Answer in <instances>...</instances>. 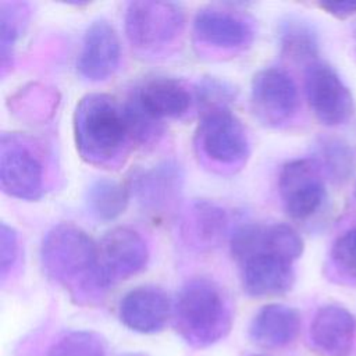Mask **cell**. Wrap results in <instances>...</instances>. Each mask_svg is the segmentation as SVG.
Instances as JSON below:
<instances>
[{"instance_id":"cell-3","label":"cell","mask_w":356,"mask_h":356,"mask_svg":"<svg viewBox=\"0 0 356 356\" xmlns=\"http://www.w3.org/2000/svg\"><path fill=\"white\" fill-rule=\"evenodd\" d=\"M174 324L181 338L193 348L221 341L232 325V307L222 288L209 278L189 280L172 305Z\"/></svg>"},{"instance_id":"cell-8","label":"cell","mask_w":356,"mask_h":356,"mask_svg":"<svg viewBox=\"0 0 356 356\" xmlns=\"http://www.w3.org/2000/svg\"><path fill=\"white\" fill-rule=\"evenodd\" d=\"M278 191L284 209L293 220L314 216L325 200L323 170L314 159H295L282 165Z\"/></svg>"},{"instance_id":"cell-20","label":"cell","mask_w":356,"mask_h":356,"mask_svg":"<svg viewBox=\"0 0 356 356\" xmlns=\"http://www.w3.org/2000/svg\"><path fill=\"white\" fill-rule=\"evenodd\" d=\"M184 222L189 241L207 249L217 246L228 228L225 210L207 200H195L189 206Z\"/></svg>"},{"instance_id":"cell-10","label":"cell","mask_w":356,"mask_h":356,"mask_svg":"<svg viewBox=\"0 0 356 356\" xmlns=\"http://www.w3.org/2000/svg\"><path fill=\"white\" fill-rule=\"evenodd\" d=\"M197 143L206 157L222 165L242 164L250 149L246 129L231 110L202 114Z\"/></svg>"},{"instance_id":"cell-24","label":"cell","mask_w":356,"mask_h":356,"mask_svg":"<svg viewBox=\"0 0 356 356\" xmlns=\"http://www.w3.org/2000/svg\"><path fill=\"white\" fill-rule=\"evenodd\" d=\"M26 21V10L22 3H7L3 1L0 6V44H1V72L6 74V70L13 63L14 47L19 39L24 25Z\"/></svg>"},{"instance_id":"cell-22","label":"cell","mask_w":356,"mask_h":356,"mask_svg":"<svg viewBox=\"0 0 356 356\" xmlns=\"http://www.w3.org/2000/svg\"><path fill=\"white\" fill-rule=\"evenodd\" d=\"M129 202V188L110 178L93 181L86 192L90 214L102 221H111L121 216Z\"/></svg>"},{"instance_id":"cell-26","label":"cell","mask_w":356,"mask_h":356,"mask_svg":"<svg viewBox=\"0 0 356 356\" xmlns=\"http://www.w3.org/2000/svg\"><path fill=\"white\" fill-rule=\"evenodd\" d=\"M124 111L132 143L147 145L159 139L163 132L161 121L147 114L132 95L124 103Z\"/></svg>"},{"instance_id":"cell-31","label":"cell","mask_w":356,"mask_h":356,"mask_svg":"<svg viewBox=\"0 0 356 356\" xmlns=\"http://www.w3.org/2000/svg\"><path fill=\"white\" fill-rule=\"evenodd\" d=\"M253 356H261V355H253Z\"/></svg>"},{"instance_id":"cell-28","label":"cell","mask_w":356,"mask_h":356,"mask_svg":"<svg viewBox=\"0 0 356 356\" xmlns=\"http://www.w3.org/2000/svg\"><path fill=\"white\" fill-rule=\"evenodd\" d=\"M331 259L342 273L356 278V228L345 231L335 239Z\"/></svg>"},{"instance_id":"cell-2","label":"cell","mask_w":356,"mask_h":356,"mask_svg":"<svg viewBox=\"0 0 356 356\" xmlns=\"http://www.w3.org/2000/svg\"><path fill=\"white\" fill-rule=\"evenodd\" d=\"M74 136L81 157L99 167L117 164L132 143L124 104L106 93H89L76 104Z\"/></svg>"},{"instance_id":"cell-5","label":"cell","mask_w":356,"mask_h":356,"mask_svg":"<svg viewBox=\"0 0 356 356\" xmlns=\"http://www.w3.org/2000/svg\"><path fill=\"white\" fill-rule=\"evenodd\" d=\"M0 184L4 193L21 200L43 195V164L36 150L17 134L1 135Z\"/></svg>"},{"instance_id":"cell-19","label":"cell","mask_w":356,"mask_h":356,"mask_svg":"<svg viewBox=\"0 0 356 356\" xmlns=\"http://www.w3.org/2000/svg\"><path fill=\"white\" fill-rule=\"evenodd\" d=\"M179 182L181 177L175 165L163 164L136 175L132 179L131 188L143 207L156 213L164 210L175 200Z\"/></svg>"},{"instance_id":"cell-27","label":"cell","mask_w":356,"mask_h":356,"mask_svg":"<svg viewBox=\"0 0 356 356\" xmlns=\"http://www.w3.org/2000/svg\"><path fill=\"white\" fill-rule=\"evenodd\" d=\"M235 96L236 92L228 82L213 76L203 78L195 88V100L202 114L217 110H229Z\"/></svg>"},{"instance_id":"cell-6","label":"cell","mask_w":356,"mask_h":356,"mask_svg":"<svg viewBox=\"0 0 356 356\" xmlns=\"http://www.w3.org/2000/svg\"><path fill=\"white\" fill-rule=\"evenodd\" d=\"M147 260L149 249L139 232L128 227L110 229L97 243V271L103 289L136 275Z\"/></svg>"},{"instance_id":"cell-1","label":"cell","mask_w":356,"mask_h":356,"mask_svg":"<svg viewBox=\"0 0 356 356\" xmlns=\"http://www.w3.org/2000/svg\"><path fill=\"white\" fill-rule=\"evenodd\" d=\"M40 261L50 280L79 299L104 292L97 271V243L74 224L61 222L44 235Z\"/></svg>"},{"instance_id":"cell-18","label":"cell","mask_w":356,"mask_h":356,"mask_svg":"<svg viewBox=\"0 0 356 356\" xmlns=\"http://www.w3.org/2000/svg\"><path fill=\"white\" fill-rule=\"evenodd\" d=\"M132 96L147 114L159 121L178 118L192 104V95L188 88L181 81L167 76L145 81L132 92Z\"/></svg>"},{"instance_id":"cell-29","label":"cell","mask_w":356,"mask_h":356,"mask_svg":"<svg viewBox=\"0 0 356 356\" xmlns=\"http://www.w3.org/2000/svg\"><path fill=\"white\" fill-rule=\"evenodd\" d=\"M18 235L6 222H1L0 229V271L1 277H6V274L10 271V268L15 264L18 259Z\"/></svg>"},{"instance_id":"cell-11","label":"cell","mask_w":356,"mask_h":356,"mask_svg":"<svg viewBox=\"0 0 356 356\" xmlns=\"http://www.w3.org/2000/svg\"><path fill=\"white\" fill-rule=\"evenodd\" d=\"M303 249L302 236L286 224L249 222L238 227L231 235V253L238 264L259 253L274 254L295 263Z\"/></svg>"},{"instance_id":"cell-7","label":"cell","mask_w":356,"mask_h":356,"mask_svg":"<svg viewBox=\"0 0 356 356\" xmlns=\"http://www.w3.org/2000/svg\"><path fill=\"white\" fill-rule=\"evenodd\" d=\"M305 92L314 117L327 127L345 124L355 110L350 89L337 70L324 61L307 65Z\"/></svg>"},{"instance_id":"cell-17","label":"cell","mask_w":356,"mask_h":356,"mask_svg":"<svg viewBox=\"0 0 356 356\" xmlns=\"http://www.w3.org/2000/svg\"><path fill=\"white\" fill-rule=\"evenodd\" d=\"M300 314L296 309L270 303L259 309L249 325V338L257 346L278 349L292 343L300 331Z\"/></svg>"},{"instance_id":"cell-13","label":"cell","mask_w":356,"mask_h":356,"mask_svg":"<svg viewBox=\"0 0 356 356\" xmlns=\"http://www.w3.org/2000/svg\"><path fill=\"white\" fill-rule=\"evenodd\" d=\"M196 38L209 46L222 50H239L253 40L252 24L238 11L209 6L200 8L193 19Z\"/></svg>"},{"instance_id":"cell-14","label":"cell","mask_w":356,"mask_h":356,"mask_svg":"<svg viewBox=\"0 0 356 356\" xmlns=\"http://www.w3.org/2000/svg\"><path fill=\"white\" fill-rule=\"evenodd\" d=\"M309 337L321 356H349L356 342V317L341 305H325L316 312Z\"/></svg>"},{"instance_id":"cell-25","label":"cell","mask_w":356,"mask_h":356,"mask_svg":"<svg viewBox=\"0 0 356 356\" xmlns=\"http://www.w3.org/2000/svg\"><path fill=\"white\" fill-rule=\"evenodd\" d=\"M46 356H106V341L93 331H71L58 338Z\"/></svg>"},{"instance_id":"cell-4","label":"cell","mask_w":356,"mask_h":356,"mask_svg":"<svg viewBox=\"0 0 356 356\" xmlns=\"http://www.w3.org/2000/svg\"><path fill=\"white\" fill-rule=\"evenodd\" d=\"M185 25V13L177 3L132 1L124 15L125 35L140 50L161 49L174 42Z\"/></svg>"},{"instance_id":"cell-12","label":"cell","mask_w":356,"mask_h":356,"mask_svg":"<svg viewBox=\"0 0 356 356\" xmlns=\"http://www.w3.org/2000/svg\"><path fill=\"white\" fill-rule=\"evenodd\" d=\"M121 43L114 26L106 19L93 21L82 40L76 68L82 78L90 82L108 79L118 70Z\"/></svg>"},{"instance_id":"cell-30","label":"cell","mask_w":356,"mask_h":356,"mask_svg":"<svg viewBox=\"0 0 356 356\" xmlns=\"http://www.w3.org/2000/svg\"><path fill=\"white\" fill-rule=\"evenodd\" d=\"M318 7L323 8L327 14H330L338 19H346L356 14V0L320 1Z\"/></svg>"},{"instance_id":"cell-15","label":"cell","mask_w":356,"mask_h":356,"mask_svg":"<svg viewBox=\"0 0 356 356\" xmlns=\"http://www.w3.org/2000/svg\"><path fill=\"white\" fill-rule=\"evenodd\" d=\"M172 305L167 293L154 285H143L127 292L118 305L121 323L140 334H154L164 328Z\"/></svg>"},{"instance_id":"cell-9","label":"cell","mask_w":356,"mask_h":356,"mask_svg":"<svg viewBox=\"0 0 356 356\" xmlns=\"http://www.w3.org/2000/svg\"><path fill=\"white\" fill-rule=\"evenodd\" d=\"M250 104L256 118L264 125H284L298 111V86L285 70L280 67L263 68L252 79Z\"/></svg>"},{"instance_id":"cell-23","label":"cell","mask_w":356,"mask_h":356,"mask_svg":"<svg viewBox=\"0 0 356 356\" xmlns=\"http://www.w3.org/2000/svg\"><path fill=\"white\" fill-rule=\"evenodd\" d=\"M316 161L334 182H345L355 168L353 150L345 140L334 136L318 140Z\"/></svg>"},{"instance_id":"cell-21","label":"cell","mask_w":356,"mask_h":356,"mask_svg":"<svg viewBox=\"0 0 356 356\" xmlns=\"http://www.w3.org/2000/svg\"><path fill=\"white\" fill-rule=\"evenodd\" d=\"M281 53L295 63L317 61L318 36L310 22L298 17H289L282 21L278 33Z\"/></svg>"},{"instance_id":"cell-16","label":"cell","mask_w":356,"mask_h":356,"mask_svg":"<svg viewBox=\"0 0 356 356\" xmlns=\"http://www.w3.org/2000/svg\"><path fill=\"white\" fill-rule=\"evenodd\" d=\"M245 292L253 298L280 296L295 282L293 263L268 253L254 254L239 264Z\"/></svg>"}]
</instances>
